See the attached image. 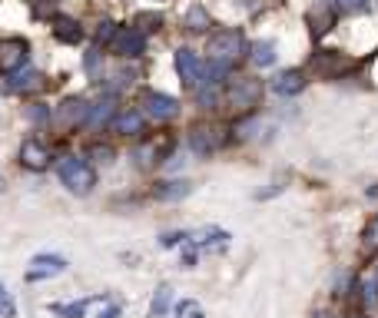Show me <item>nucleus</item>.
<instances>
[{"label":"nucleus","instance_id":"nucleus-1","mask_svg":"<svg viewBox=\"0 0 378 318\" xmlns=\"http://www.w3.org/2000/svg\"><path fill=\"white\" fill-rule=\"evenodd\" d=\"M206 53H209L212 63H226V67H236V63L246 57V37L236 27H226V30H216L206 44Z\"/></svg>","mask_w":378,"mask_h":318},{"label":"nucleus","instance_id":"nucleus-2","mask_svg":"<svg viewBox=\"0 0 378 318\" xmlns=\"http://www.w3.org/2000/svg\"><path fill=\"white\" fill-rule=\"evenodd\" d=\"M57 176H60V182L70 189V193H76V196H87L93 186H96V169H93L87 159H80V156H67V159H60Z\"/></svg>","mask_w":378,"mask_h":318},{"label":"nucleus","instance_id":"nucleus-3","mask_svg":"<svg viewBox=\"0 0 378 318\" xmlns=\"http://www.w3.org/2000/svg\"><path fill=\"white\" fill-rule=\"evenodd\" d=\"M262 93H266L262 80H256V76H232L226 87V103L236 113H249V109H256L262 103Z\"/></svg>","mask_w":378,"mask_h":318},{"label":"nucleus","instance_id":"nucleus-4","mask_svg":"<svg viewBox=\"0 0 378 318\" xmlns=\"http://www.w3.org/2000/svg\"><path fill=\"white\" fill-rule=\"evenodd\" d=\"M186 139H189V150L196 152V156H212L216 150H223V143H226V130L216 126V123H196Z\"/></svg>","mask_w":378,"mask_h":318},{"label":"nucleus","instance_id":"nucleus-5","mask_svg":"<svg viewBox=\"0 0 378 318\" xmlns=\"http://www.w3.org/2000/svg\"><path fill=\"white\" fill-rule=\"evenodd\" d=\"M27 60H31V44L27 40H20V37L0 40V73L3 76L20 73L27 67Z\"/></svg>","mask_w":378,"mask_h":318},{"label":"nucleus","instance_id":"nucleus-6","mask_svg":"<svg viewBox=\"0 0 378 318\" xmlns=\"http://www.w3.org/2000/svg\"><path fill=\"white\" fill-rule=\"evenodd\" d=\"M312 70L318 76H325V80H338V76L355 70V60L345 57V53H338V50H318L316 57H312Z\"/></svg>","mask_w":378,"mask_h":318},{"label":"nucleus","instance_id":"nucleus-7","mask_svg":"<svg viewBox=\"0 0 378 318\" xmlns=\"http://www.w3.org/2000/svg\"><path fill=\"white\" fill-rule=\"evenodd\" d=\"M139 106H143V113H146L150 120H156V123H169V120L180 116V100H173L169 93L146 90L143 93V100H139Z\"/></svg>","mask_w":378,"mask_h":318},{"label":"nucleus","instance_id":"nucleus-8","mask_svg":"<svg viewBox=\"0 0 378 318\" xmlns=\"http://www.w3.org/2000/svg\"><path fill=\"white\" fill-rule=\"evenodd\" d=\"M110 50L117 57H123V60H133V57H139L146 50V33L139 30V27H120L117 37H113V44H110Z\"/></svg>","mask_w":378,"mask_h":318},{"label":"nucleus","instance_id":"nucleus-9","mask_svg":"<svg viewBox=\"0 0 378 318\" xmlns=\"http://www.w3.org/2000/svg\"><path fill=\"white\" fill-rule=\"evenodd\" d=\"M176 73H180V83L186 90H199V83H203V63H199V57L189 46L176 50Z\"/></svg>","mask_w":378,"mask_h":318},{"label":"nucleus","instance_id":"nucleus-10","mask_svg":"<svg viewBox=\"0 0 378 318\" xmlns=\"http://www.w3.org/2000/svg\"><path fill=\"white\" fill-rule=\"evenodd\" d=\"M110 133H117V136H143L146 133V113L143 109H120L110 126H106Z\"/></svg>","mask_w":378,"mask_h":318},{"label":"nucleus","instance_id":"nucleus-11","mask_svg":"<svg viewBox=\"0 0 378 318\" xmlns=\"http://www.w3.org/2000/svg\"><path fill=\"white\" fill-rule=\"evenodd\" d=\"M20 166L31 169V173H44L50 166V150L37 136L24 139V146H20Z\"/></svg>","mask_w":378,"mask_h":318},{"label":"nucleus","instance_id":"nucleus-12","mask_svg":"<svg viewBox=\"0 0 378 318\" xmlns=\"http://www.w3.org/2000/svg\"><path fill=\"white\" fill-rule=\"evenodd\" d=\"M67 272V258L63 256H50V252H40V256L31 258V272H27V282H40V279H50V275Z\"/></svg>","mask_w":378,"mask_h":318},{"label":"nucleus","instance_id":"nucleus-13","mask_svg":"<svg viewBox=\"0 0 378 318\" xmlns=\"http://www.w3.org/2000/svg\"><path fill=\"white\" fill-rule=\"evenodd\" d=\"M87 116H90V106H87V100H80V96L63 100V106L57 109V123L67 126V130H74V126H87Z\"/></svg>","mask_w":378,"mask_h":318},{"label":"nucleus","instance_id":"nucleus-14","mask_svg":"<svg viewBox=\"0 0 378 318\" xmlns=\"http://www.w3.org/2000/svg\"><path fill=\"white\" fill-rule=\"evenodd\" d=\"M335 3H329V0H318L316 7L309 10V27H312V37H322V33H329L332 30V24H335Z\"/></svg>","mask_w":378,"mask_h":318},{"label":"nucleus","instance_id":"nucleus-15","mask_svg":"<svg viewBox=\"0 0 378 318\" xmlns=\"http://www.w3.org/2000/svg\"><path fill=\"white\" fill-rule=\"evenodd\" d=\"M193 193V182L189 179H166V182H156L153 186V196L160 199V202H180Z\"/></svg>","mask_w":378,"mask_h":318},{"label":"nucleus","instance_id":"nucleus-16","mask_svg":"<svg viewBox=\"0 0 378 318\" xmlns=\"http://www.w3.org/2000/svg\"><path fill=\"white\" fill-rule=\"evenodd\" d=\"M273 90L279 96H299L305 90V73L302 70H282V73L273 80Z\"/></svg>","mask_w":378,"mask_h":318},{"label":"nucleus","instance_id":"nucleus-17","mask_svg":"<svg viewBox=\"0 0 378 318\" xmlns=\"http://www.w3.org/2000/svg\"><path fill=\"white\" fill-rule=\"evenodd\" d=\"M53 37H57L60 44H80V40H83V27L76 24L74 17L57 14L53 17Z\"/></svg>","mask_w":378,"mask_h":318},{"label":"nucleus","instance_id":"nucleus-18","mask_svg":"<svg viewBox=\"0 0 378 318\" xmlns=\"http://www.w3.org/2000/svg\"><path fill=\"white\" fill-rule=\"evenodd\" d=\"M117 116V109H113V100H100V103L90 106V116H87V130H103V126H110V120Z\"/></svg>","mask_w":378,"mask_h":318},{"label":"nucleus","instance_id":"nucleus-19","mask_svg":"<svg viewBox=\"0 0 378 318\" xmlns=\"http://www.w3.org/2000/svg\"><path fill=\"white\" fill-rule=\"evenodd\" d=\"M209 27H212L209 10H206L203 3H193V7L186 10V30H189V33H206Z\"/></svg>","mask_w":378,"mask_h":318},{"label":"nucleus","instance_id":"nucleus-20","mask_svg":"<svg viewBox=\"0 0 378 318\" xmlns=\"http://www.w3.org/2000/svg\"><path fill=\"white\" fill-rule=\"evenodd\" d=\"M44 87H46V80L37 70H27V73H20L17 80H10V90L14 93H37V90H44Z\"/></svg>","mask_w":378,"mask_h":318},{"label":"nucleus","instance_id":"nucleus-21","mask_svg":"<svg viewBox=\"0 0 378 318\" xmlns=\"http://www.w3.org/2000/svg\"><path fill=\"white\" fill-rule=\"evenodd\" d=\"M169 302H173V288L163 282V285L156 288V295H153V305H150V315L153 318H160V315H166L169 312Z\"/></svg>","mask_w":378,"mask_h":318},{"label":"nucleus","instance_id":"nucleus-22","mask_svg":"<svg viewBox=\"0 0 378 318\" xmlns=\"http://www.w3.org/2000/svg\"><path fill=\"white\" fill-rule=\"evenodd\" d=\"M249 57H252L256 67H273L275 63V46L269 44V40H259V44H252V53H249Z\"/></svg>","mask_w":378,"mask_h":318},{"label":"nucleus","instance_id":"nucleus-23","mask_svg":"<svg viewBox=\"0 0 378 318\" xmlns=\"http://www.w3.org/2000/svg\"><path fill=\"white\" fill-rule=\"evenodd\" d=\"M133 27H139L143 33H153L163 27V14H156V10H143V14L133 17Z\"/></svg>","mask_w":378,"mask_h":318},{"label":"nucleus","instance_id":"nucleus-24","mask_svg":"<svg viewBox=\"0 0 378 318\" xmlns=\"http://www.w3.org/2000/svg\"><path fill=\"white\" fill-rule=\"evenodd\" d=\"M87 305H90V299H87V302H70V305L57 302V305H50V312L60 318H83L87 315Z\"/></svg>","mask_w":378,"mask_h":318},{"label":"nucleus","instance_id":"nucleus-25","mask_svg":"<svg viewBox=\"0 0 378 318\" xmlns=\"http://www.w3.org/2000/svg\"><path fill=\"white\" fill-rule=\"evenodd\" d=\"M100 50L93 46V50H87V60H83V67H87V73H90V80H103V73H100Z\"/></svg>","mask_w":378,"mask_h":318},{"label":"nucleus","instance_id":"nucleus-26","mask_svg":"<svg viewBox=\"0 0 378 318\" xmlns=\"http://www.w3.org/2000/svg\"><path fill=\"white\" fill-rule=\"evenodd\" d=\"M332 3L338 14H362L365 7H368V0H332Z\"/></svg>","mask_w":378,"mask_h":318},{"label":"nucleus","instance_id":"nucleus-27","mask_svg":"<svg viewBox=\"0 0 378 318\" xmlns=\"http://www.w3.org/2000/svg\"><path fill=\"white\" fill-rule=\"evenodd\" d=\"M113 37H117V24L113 20H100V30H96V44H113Z\"/></svg>","mask_w":378,"mask_h":318},{"label":"nucleus","instance_id":"nucleus-28","mask_svg":"<svg viewBox=\"0 0 378 318\" xmlns=\"http://www.w3.org/2000/svg\"><path fill=\"white\" fill-rule=\"evenodd\" d=\"M362 239H365V249H378V215L368 222V226H365Z\"/></svg>","mask_w":378,"mask_h":318},{"label":"nucleus","instance_id":"nucleus-29","mask_svg":"<svg viewBox=\"0 0 378 318\" xmlns=\"http://www.w3.org/2000/svg\"><path fill=\"white\" fill-rule=\"evenodd\" d=\"M160 242H163V249H173V245H180V242H189V232H166Z\"/></svg>","mask_w":378,"mask_h":318},{"label":"nucleus","instance_id":"nucleus-30","mask_svg":"<svg viewBox=\"0 0 378 318\" xmlns=\"http://www.w3.org/2000/svg\"><path fill=\"white\" fill-rule=\"evenodd\" d=\"M14 312H17V308H14V302H10V295H7V288L0 285V315L14 318Z\"/></svg>","mask_w":378,"mask_h":318},{"label":"nucleus","instance_id":"nucleus-31","mask_svg":"<svg viewBox=\"0 0 378 318\" xmlns=\"http://www.w3.org/2000/svg\"><path fill=\"white\" fill-rule=\"evenodd\" d=\"M196 265V242H186L182 249V269H193Z\"/></svg>","mask_w":378,"mask_h":318},{"label":"nucleus","instance_id":"nucleus-32","mask_svg":"<svg viewBox=\"0 0 378 318\" xmlns=\"http://www.w3.org/2000/svg\"><path fill=\"white\" fill-rule=\"evenodd\" d=\"M90 156L93 159H100V163H113V150H110V146H93Z\"/></svg>","mask_w":378,"mask_h":318},{"label":"nucleus","instance_id":"nucleus-33","mask_svg":"<svg viewBox=\"0 0 378 318\" xmlns=\"http://www.w3.org/2000/svg\"><path fill=\"white\" fill-rule=\"evenodd\" d=\"M31 120L33 123H50V109H44V106H31Z\"/></svg>","mask_w":378,"mask_h":318},{"label":"nucleus","instance_id":"nucleus-34","mask_svg":"<svg viewBox=\"0 0 378 318\" xmlns=\"http://www.w3.org/2000/svg\"><path fill=\"white\" fill-rule=\"evenodd\" d=\"M100 318H120V305H106Z\"/></svg>","mask_w":378,"mask_h":318},{"label":"nucleus","instance_id":"nucleus-35","mask_svg":"<svg viewBox=\"0 0 378 318\" xmlns=\"http://www.w3.org/2000/svg\"><path fill=\"white\" fill-rule=\"evenodd\" d=\"M186 312H193V302H180V305H176V315H186Z\"/></svg>","mask_w":378,"mask_h":318},{"label":"nucleus","instance_id":"nucleus-36","mask_svg":"<svg viewBox=\"0 0 378 318\" xmlns=\"http://www.w3.org/2000/svg\"><path fill=\"white\" fill-rule=\"evenodd\" d=\"M312 318H335V312H332V308H318Z\"/></svg>","mask_w":378,"mask_h":318},{"label":"nucleus","instance_id":"nucleus-37","mask_svg":"<svg viewBox=\"0 0 378 318\" xmlns=\"http://www.w3.org/2000/svg\"><path fill=\"white\" fill-rule=\"evenodd\" d=\"M189 318H206V315H203L199 308H193V312H189Z\"/></svg>","mask_w":378,"mask_h":318},{"label":"nucleus","instance_id":"nucleus-38","mask_svg":"<svg viewBox=\"0 0 378 318\" xmlns=\"http://www.w3.org/2000/svg\"><path fill=\"white\" fill-rule=\"evenodd\" d=\"M3 189H7V182H3V179H0V193H3Z\"/></svg>","mask_w":378,"mask_h":318},{"label":"nucleus","instance_id":"nucleus-39","mask_svg":"<svg viewBox=\"0 0 378 318\" xmlns=\"http://www.w3.org/2000/svg\"><path fill=\"white\" fill-rule=\"evenodd\" d=\"M375 285H378V262H375Z\"/></svg>","mask_w":378,"mask_h":318}]
</instances>
